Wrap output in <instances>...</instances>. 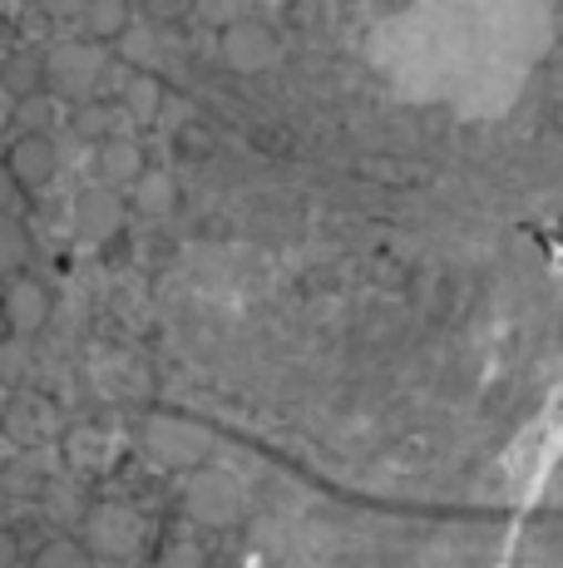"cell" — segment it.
Masks as SVG:
<instances>
[{"label":"cell","mask_w":563,"mask_h":568,"mask_svg":"<svg viewBox=\"0 0 563 568\" xmlns=\"http://www.w3.org/2000/svg\"><path fill=\"white\" fill-rule=\"evenodd\" d=\"M178 509H183V519H188L193 529L233 534V529H243V519H247V485L227 465L213 460V465L193 469V475H183Z\"/></svg>","instance_id":"obj_1"},{"label":"cell","mask_w":563,"mask_h":568,"mask_svg":"<svg viewBox=\"0 0 563 568\" xmlns=\"http://www.w3.org/2000/svg\"><path fill=\"white\" fill-rule=\"evenodd\" d=\"M134 440L158 469H178V475H193V469L213 465V450H218V435L203 420L178 415V410H149L144 420H139Z\"/></svg>","instance_id":"obj_2"},{"label":"cell","mask_w":563,"mask_h":568,"mask_svg":"<svg viewBox=\"0 0 563 568\" xmlns=\"http://www.w3.org/2000/svg\"><path fill=\"white\" fill-rule=\"evenodd\" d=\"M50 64V94L64 104H84V100H104V80H110V45L90 36L60 40V45L45 50Z\"/></svg>","instance_id":"obj_3"},{"label":"cell","mask_w":563,"mask_h":568,"mask_svg":"<svg viewBox=\"0 0 563 568\" xmlns=\"http://www.w3.org/2000/svg\"><path fill=\"white\" fill-rule=\"evenodd\" d=\"M84 544H90L94 559L104 564H134L139 554L149 549V515L129 499H104V505L90 509L84 519Z\"/></svg>","instance_id":"obj_4"},{"label":"cell","mask_w":563,"mask_h":568,"mask_svg":"<svg viewBox=\"0 0 563 568\" xmlns=\"http://www.w3.org/2000/svg\"><path fill=\"white\" fill-rule=\"evenodd\" d=\"M0 435L16 445V455H35L60 435V406L40 386H16L0 400Z\"/></svg>","instance_id":"obj_5"},{"label":"cell","mask_w":563,"mask_h":568,"mask_svg":"<svg viewBox=\"0 0 563 568\" xmlns=\"http://www.w3.org/2000/svg\"><path fill=\"white\" fill-rule=\"evenodd\" d=\"M129 213H134V207H129V193L110 189V183H84V189H74V199H70V233L90 247H110L114 237L124 233Z\"/></svg>","instance_id":"obj_6"},{"label":"cell","mask_w":563,"mask_h":568,"mask_svg":"<svg viewBox=\"0 0 563 568\" xmlns=\"http://www.w3.org/2000/svg\"><path fill=\"white\" fill-rule=\"evenodd\" d=\"M0 163L10 169L20 193H45V189H55L64 173V149L55 134H10Z\"/></svg>","instance_id":"obj_7"},{"label":"cell","mask_w":563,"mask_h":568,"mask_svg":"<svg viewBox=\"0 0 563 568\" xmlns=\"http://www.w3.org/2000/svg\"><path fill=\"white\" fill-rule=\"evenodd\" d=\"M218 60H223V70H233V74H263L282 60V40L263 20H247V16L227 20L218 30Z\"/></svg>","instance_id":"obj_8"},{"label":"cell","mask_w":563,"mask_h":568,"mask_svg":"<svg viewBox=\"0 0 563 568\" xmlns=\"http://www.w3.org/2000/svg\"><path fill=\"white\" fill-rule=\"evenodd\" d=\"M0 312H6L10 336L35 342V336L55 322V292H50L35 272H20V277H6V287H0Z\"/></svg>","instance_id":"obj_9"},{"label":"cell","mask_w":563,"mask_h":568,"mask_svg":"<svg viewBox=\"0 0 563 568\" xmlns=\"http://www.w3.org/2000/svg\"><path fill=\"white\" fill-rule=\"evenodd\" d=\"M144 173H149V154L134 134H114L94 149V179L110 183V189H119V193H129Z\"/></svg>","instance_id":"obj_10"},{"label":"cell","mask_w":563,"mask_h":568,"mask_svg":"<svg viewBox=\"0 0 563 568\" xmlns=\"http://www.w3.org/2000/svg\"><path fill=\"white\" fill-rule=\"evenodd\" d=\"M0 90L16 104H30L40 94H50V64L45 50H6L0 54Z\"/></svg>","instance_id":"obj_11"},{"label":"cell","mask_w":563,"mask_h":568,"mask_svg":"<svg viewBox=\"0 0 563 568\" xmlns=\"http://www.w3.org/2000/svg\"><path fill=\"white\" fill-rule=\"evenodd\" d=\"M129 207H134L139 217H149V223H164L183 207V183L173 179L168 169H149L144 179L129 189Z\"/></svg>","instance_id":"obj_12"},{"label":"cell","mask_w":563,"mask_h":568,"mask_svg":"<svg viewBox=\"0 0 563 568\" xmlns=\"http://www.w3.org/2000/svg\"><path fill=\"white\" fill-rule=\"evenodd\" d=\"M168 104V84L154 70H129V80L119 84V109H124L134 124H154Z\"/></svg>","instance_id":"obj_13"},{"label":"cell","mask_w":563,"mask_h":568,"mask_svg":"<svg viewBox=\"0 0 563 568\" xmlns=\"http://www.w3.org/2000/svg\"><path fill=\"white\" fill-rule=\"evenodd\" d=\"M134 26H139L134 0H90V10H84V20H80V30L90 40H100V45H119Z\"/></svg>","instance_id":"obj_14"},{"label":"cell","mask_w":563,"mask_h":568,"mask_svg":"<svg viewBox=\"0 0 563 568\" xmlns=\"http://www.w3.org/2000/svg\"><path fill=\"white\" fill-rule=\"evenodd\" d=\"M25 568H94V554L84 539H74V534H50V539H40L35 549H30Z\"/></svg>","instance_id":"obj_15"},{"label":"cell","mask_w":563,"mask_h":568,"mask_svg":"<svg viewBox=\"0 0 563 568\" xmlns=\"http://www.w3.org/2000/svg\"><path fill=\"white\" fill-rule=\"evenodd\" d=\"M70 134L80 139V144H94V149H100L104 139H114V104H110V100L70 104Z\"/></svg>","instance_id":"obj_16"},{"label":"cell","mask_w":563,"mask_h":568,"mask_svg":"<svg viewBox=\"0 0 563 568\" xmlns=\"http://www.w3.org/2000/svg\"><path fill=\"white\" fill-rule=\"evenodd\" d=\"M0 495L6 499H40L45 495V465L35 455H16L0 465Z\"/></svg>","instance_id":"obj_17"},{"label":"cell","mask_w":563,"mask_h":568,"mask_svg":"<svg viewBox=\"0 0 563 568\" xmlns=\"http://www.w3.org/2000/svg\"><path fill=\"white\" fill-rule=\"evenodd\" d=\"M213 129L203 124V119H188V124H178L173 129V154H178L183 163H208L213 159Z\"/></svg>","instance_id":"obj_18"},{"label":"cell","mask_w":563,"mask_h":568,"mask_svg":"<svg viewBox=\"0 0 563 568\" xmlns=\"http://www.w3.org/2000/svg\"><path fill=\"white\" fill-rule=\"evenodd\" d=\"M134 6H139V20L154 30L183 26L188 16H198V0H134Z\"/></svg>","instance_id":"obj_19"},{"label":"cell","mask_w":563,"mask_h":568,"mask_svg":"<svg viewBox=\"0 0 563 568\" xmlns=\"http://www.w3.org/2000/svg\"><path fill=\"white\" fill-rule=\"evenodd\" d=\"M119 54H124V64H134V70H154V60H158V30L139 20V26L129 30L124 40H119Z\"/></svg>","instance_id":"obj_20"},{"label":"cell","mask_w":563,"mask_h":568,"mask_svg":"<svg viewBox=\"0 0 563 568\" xmlns=\"http://www.w3.org/2000/svg\"><path fill=\"white\" fill-rule=\"evenodd\" d=\"M16 134H55V104H50V94L16 104Z\"/></svg>","instance_id":"obj_21"},{"label":"cell","mask_w":563,"mask_h":568,"mask_svg":"<svg viewBox=\"0 0 563 568\" xmlns=\"http://www.w3.org/2000/svg\"><path fill=\"white\" fill-rule=\"evenodd\" d=\"M25 257H30V243H25V233H20V223L0 217V267H10V277H20V262Z\"/></svg>","instance_id":"obj_22"},{"label":"cell","mask_w":563,"mask_h":568,"mask_svg":"<svg viewBox=\"0 0 563 568\" xmlns=\"http://www.w3.org/2000/svg\"><path fill=\"white\" fill-rule=\"evenodd\" d=\"M35 10L50 16V20H74V26H80L84 10H90V0H35Z\"/></svg>","instance_id":"obj_23"},{"label":"cell","mask_w":563,"mask_h":568,"mask_svg":"<svg viewBox=\"0 0 563 568\" xmlns=\"http://www.w3.org/2000/svg\"><path fill=\"white\" fill-rule=\"evenodd\" d=\"M16 179H10V169L0 163V217H10V203H16Z\"/></svg>","instance_id":"obj_24"},{"label":"cell","mask_w":563,"mask_h":568,"mask_svg":"<svg viewBox=\"0 0 563 568\" xmlns=\"http://www.w3.org/2000/svg\"><path fill=\"white\" fill-rule=\"evenodd\" d=\"M20 559V549H16V539H10V534H0V568H10Z\"/></svg>","instance_id":"obj_25"}]
</instances>
